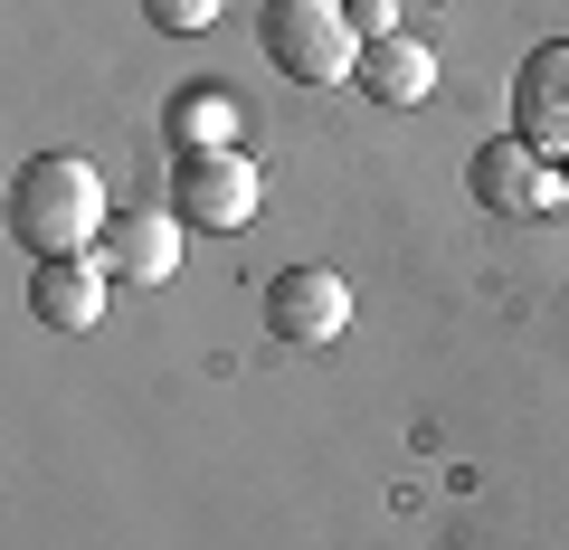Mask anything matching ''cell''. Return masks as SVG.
Segmentation results:
<instances>
[{"instance_id":"cell-1","label":"cell","mask_w":569,"mask_h":550,"mask_svg":"<svg viewBox=\"0 0 569 550\" xmlns=\"http://www.w3.org/2000/svg\"><path fill=\"white\" fill-rule=\"evenodd\" d=\"M104 181L86 152H39V162H20V181H10V238L29 247V257H86V247H104Z\"/></svg>"},{"instance_id":"cell-2","label":"cell","mask_w":569,"mask_h":550,"mask_svg":"<svg viewBox=\"0 0 569 550\" xmlns=\"http://www.w3.org/2000/svg\"><path fill=\"white\" fill-rule=\"evenodd\" d=\"M257 39L276 58V77H295V86H351V67H361L351 0H266Z\"/></svg>"},{"instance_id":"cell-3","label":"cell","mask_w":569,"mask_h":550,"mask_svg":"<svg viewBox=\"0 0 569 550\" xmlns=\"http://www.w3.org/2000/svg\"><path fill=\"white\" fill-rule=\"evenodd\" d=\"M466 190L493 209V219H550V209H569V171L550 162V152H531L522 133H493V143H475Z\"/></svg>"},{"instance_id":"cell-4","label":"cell","mask_w":569,"mask_h":550,"mask_svg":"<svg viewBox=\"0 0 569 550\" xmlns=\"http://www.w3.org/2000/svg\"><path fill=\"white\" fill-rule=\"evenodd\" d=\"M266 332H276L284 351L342 342L351 332V286L332 266H284V276H266Z\"/></svg>"},{"instance_id":"cell-5","label":"cell","mask_w":569,"mask_h":550,"mask_svg":"<svg viewBox=\"0 0 569 550\" xmlns=\"http://www.w3.org/2000/svg\"><path fill=\"white\" fill-rule=\"evenodd\" d=\"M171 209H181V228H247L266 209V181L247 152H181L171 162Z\"/></svg>"},{"instance_id":"cell-6","label":"cell","mask_w":569,"mask_h":550,"mask_svg":"<svg viewBox=\"0 0 569 550\" xmlns=\"http://www.w3.org/2000/svg\"><path fill=\"white\" fill-rule=\"evenodd\" d=\"M512 133L531 152H550V162H569V39L531 48L512 67Z\"/></svg>"},{"instance_id":"cell-7","label":"cell","mask_w":569,"mask_h":550,"mask_svg":"<svg viewBox=\"0 0 569 550\" xmlns=\"http://www.w3.org/2000/svg\"><path fill=\"white\" fill-rule=\"evenodd\" d=\"M96 257L114 266V286H171L181 276V209H114Z\"/></svg>"},{"instance_id":"cell-8","label":"cell","mask_w":569,"mask_h":550,"mask_svg":"<svg viewBox=\"0 0 569 550\" xmlns=\"http://www.w3.org/2000/svg\"><path fill=\"white\" fill-rule=\"evenodd\" d=\"M104 294H114V266L104 257H39V276H29V313L48 332H96Z\"/></svg>"},{"instance_id":"cell-9","label":"cell","mask_w":569,"mask_h":550,"mask_svg":"<svg viewBox=\"0 0 569 550\" xmlns=\"http://www.w3.org/2000/svg\"><path fill=\"white\" fill-rule=\"evenodd\" d=\"M351 86H361L370 104H389V114H399V104H427V96H437V48L408 39V29H399V39H370L361 67H351Z\"/></svg>"},{"instance_id":"cell-10","label":"cell","mask_w":569,"mask_h":550,"mask_svg":"<svg viewBox=\"0 0 569 550\" xmlns=\"http://www.w3.org/2000/svg\"><path fill=\"white\" fill-rule=\"evenodd\" d=\"M247 104L238 96H219V86H190V96H171V143L181 152H238V133H247Z\"/></svg>"},{"instance_id":"cell-11","label":"cell","mask_w":569,"mask_h":550,"mask_svg":"<svg viewBox=\"0 0 569 550\" xmlns=\"http://www.w3.org/2000/svg\"><path fill=\"white\" fill-rule=\"evenodd\" d=\"M219 10H228V0H142V20L162 29V39H190V29H209Z\"/></svg>"},{"instance_id":"cell-12","label":"cell","mask_w":569,"mask_h":550,"mask_svg":"<svg viewBox=\"0 0 569 550\" xmlns=\"http://www.w3.org/2000/svg\"><path fill=\"white\" fill-rule=\"evenodd\" d=\"M351 29H361V48L370 39H399V10H389V0H351Z\"/></svg>"}]
</instances>
